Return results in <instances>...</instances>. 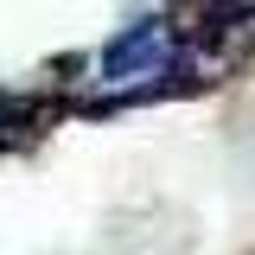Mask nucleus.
<instances>
[{
  "label": "nucleus",
  "instance_id": "nucleus-1",
  "mask_svg": "<svg viewBox=\"0 0 255 255\" xmlns=\"http://www.w3.org/2000/svg\"><path fill=\"white\" fill-rule=\"evenodd\" d=\"M179 38H172V26L166 19H134V26H122L102 51H96V77L102 83H128V77H172L179 70Z\"/></svg>",
  "mask_w": 255,
  "mask_h": 255
}]
</instances>
